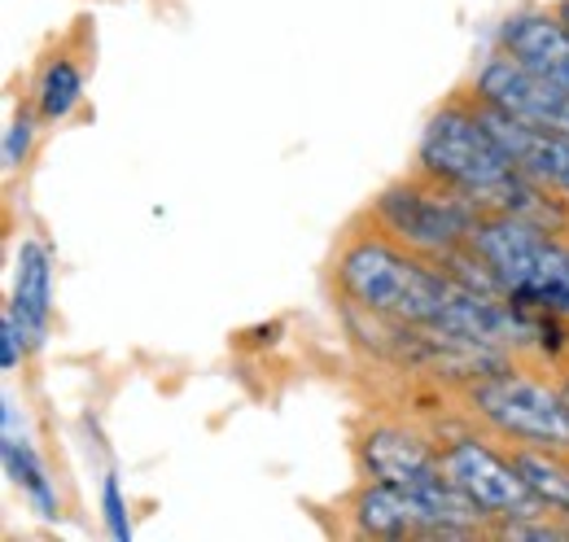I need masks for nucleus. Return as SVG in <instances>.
I'll list each match as a JSON object with an SVG mask.
<instances>
[{
    "label": "nucleus",
    "instance_id": "obj_3",
    "mask_svg": "<svg viewBox=\"0 0 569 542\" xmlns=\"http://www.w3.org/2000/svg\"><path fill=\"white\" fill-rule=\"evenodd\" d=\"M482 214H487V205L473 193L438 180L421 162L412 175H403L372 202L377 228L386 237H395L399 245L426 254L429 263H442L447 254L465 250L473 241V228L482 223Z\"/></svg>",
    "mask_w": 569,
    "mask_h": 542
},
{
    "label": "nucleus",
    "instance_id": "obj_18",
    "mask_svg": "<svg viewBox=\"0 0 569 542\" xmlns=\"http://www.w3.org/2000/svg\"><path fill=\"white\" fill-rule=\"evenodd\" d=\"M552 13H557V18H561V27H566V31H569V0H561V4H557V9H552Z\"/></svg>",
    "mask_w": 569,
    "mask_h": 542
},
{
    "label": "nucleus",
    "instance_id": "obj_14",
    "mask_svg": "<svg viewBox=\"0 0 569 542\" xmlns=\"http://www.w3.org/2000/svg\"><path fill=\"white\" fill-rule=\"evenodd\" d=\"M512 460H517L521 476L530 481V490H535L552 512L569 516V464L566 460H561L557 451H539V446H517Z\"/></svg>",
    "mask_w": 569,
    "mask_h": 542
},
{
    "label": "nucleus",
    "instance_id": "obj_17",
    "mask_svg": "<svg viewBox=\"0 0 569 542\" xmlns=\"http://www.w3.org/2000/svg\"><path fill=\"white\" fill-rule=\"evenodd\" d=\"M101 499H106V521H110V534H114V539H132V525H128V508H123V494H119V476H114V473L106 476V490H101Z\"/></svg>",
    "mask_w": 569,
    "mask_h": 542
},
{
    "label": "nucleus",
    "instance_id": "obj_6",
    "mask_svg": "<svg viewBox=\"0 0 569 542\" xmlns=\"http://www.w3.org/2000/svg\"><path fill=\"white\" fill-rule=\"evenodd\" d=\"M469 406L517 446L569 455V403L526 372H487L469 385Z\"/></svg>",
    "mask_w": 569,
    "mask_h": 542
},
{
    "label": "nucleus",
    "instance_id": "obj_13",
    "mask_svg": "<svg viewBox=\"0 0 569 542\" xmlns=\"http://www.w3.org/2000/svg\"><path fill=\"white\" fill-rule=\"evenodd\" d=\"M0 455H4V473L13 476L31 499H36V508H40V516H58V494H53V485H49V473H44V464L36 460V451H31V442L18 433V406L13 399H4V433H0Z\"/></svg>",
    "mask_w": 569,
    "mask_h": 542
},
{
    "label": "nucleus",
    "instance_id": "obj_4",
    "mask_svg": "<svg viewBox=\"0 0 569 542\" xmlns=\"http://www.w3.org/2000/svg\"><path fill=\"white\" fill-rule=\"evenodd\" d=\"M417 162L433 171L438 180L473 193L487 210H499L508 189L517 184V167L508 158V149L487 128V119L478 114L473 97H451L433 119H429Z\"/></svg>",
    "mask_w": 569,
    "mask_h": 542
},
{
    "label": "nucleus",
    "instance_id": "obj_5",
    "mask_svg": "<svg viewBox=\"0 0 569 542\" xmlns=\"http://www.w3.org/2000/svg\"><path fill=\"white\" fill-rule=\"evenodd\" d=\"M359 469L368 481H386V485H399V490H412L429 499L447 521L473 530V534H487V516L478 503H469L451 476L442 469V446H429L426 438L399 429V424H377L363 433L359 442Z\"/></svg>",
    "mask_w": 569,
    "mask_h": 542
},
{
    "label": "nucleus",
    "instance_id": "obj_8",
    "mask_svg": "<svg viewBox=\"0 0 569 542\" xmlns=\"http://www.w3.org/2000/svg\"><path fill=\"white\" fill-rule=\"evenodd\" d=\"M347 508L359 539H478L473 530L447 521L429 499L386 481H363Z\"/></svg>",
    "mask_w": 569,
    "mask_h": 542
},
{
    "label": "nucleus",
    "instance_id": "obj_10",
    "mask_svg": "<svg viewBox=\"0 0 569 542\" xmlns=\"http://www.w3.org/2000/svg\"><path fill=\"white\" fill-rule=\"evenodd\" d=\"M473 106H478V114L487 119V128L496 132L499 144L508 149L512 167H517L521 175H530L539 189L561 193V198L569 202V136L526 128V123L499 114L496 106H487L482 97H473Z\"/></svg>",
    "mask_w": 569,
    "mask_h": 542
},
{
    "label": "nucleus",
    "instance_id": "obj_9",
    "mask_svg": "<svg viewBox=\"0 0 569 542\" xmlns=\"http://www.w3.org/2000/svg\"><path fill=\"white\" fill-rule=\"evenodd\" d=\"M478 97L487 106H496L499 114L539 128V132L569 136V92L557 88L552 79L535 74L530 67H521L512 53L491 58L482 74H478Z\"/></svg>",
    "mask_w": 569,
    "mask_h": 542
},
{
    "label": "nucleus",
    "instance_id": "obj_7",
    "mask_svg": "<svg viewBox=\"0 0 569 542\" xmlns=\"http://www.w3.org/2000/svg\"><path fill=\"white\" fill-rule=\"evenodd\" d=\"M442 469L451 476V485L482 508L487 521H517V516H539L548 512V503L530 490V481L521 476L512 455H499L478 438H460L451 446H442Z\"/></svg>",
    "mask_w": 569,
    "mask_h": 542
},
{
    "label": "nucleus",
    "instance_id": "obj_16",
    "mask_svg": "<svg viewBox=\"0 0 569 542\" xmlns=\"http://www.w3.org/2000/svg\"><path fill=\"white\" fill-rule=\"evenodd\" d=\"M31 136H36V119H31V110H22V114L9 123V132H4V171H18V167L27 162Z\"/></svg>",
    "mask_w": 569,
    "mask_h": 542
},
{
    "label": "nucleus",
    "instance_id": "obj_2",
    "mask_svg": "<svg viewBox=\"0 0 569 542\" xmlns=\"http://www.w3.org/2000/svg\"><path fill=\"white\" fill-rule=\"evenodd\" d=\"M469 245L491 268L503 298L569 320V250L552 241L535 219L487 210Z\"/></svg>",
    "mask_w": 569,
    "mask_h": 542
},
{
    "label": "nucleus",
    "instance_id": "obj_12",
    "mask_svg": "<svg viewBox=\"0 0 569 542\" xmlns=\"http://www.w3.org/2000/svg\"><path fill=\"white\" fill-rule=\"evenodd\" d=\"M4 315L18 324L27 350H36L44 341V333H49V315H53V263H49V250L40 241H22V250H18L13 302L4 307Z\"/></svg>",
    "mask_w": 569,
    "mask_h": 542
},
{
    "label": "nucleus",
    "instance_id": "obj_15",
    "mask_svg": "<svg viewBox=\"0 0 569 542\" xmlns=\"http://www.w3.org/2000/svg\"><path fill=\"white\" fill-rule=\"evenodd\" d=\"M79 97H83V74H79V67H74L67 53L49 58V67L40 74V88H36L40 119L44 123H62L74 106H79Z\"/></svg>",
    "mask_w": 569,
    "mask_h": 542
},
{
    "label": "nucleus",
    "instance_id": "obj_1",
    "mask_svg": "<svg viewBox=\"0 0 569 542\" xmlns=\"http://www.w3.org/2000/svg\"><path fill=\"white\" fill-rule=\"evenodd\" d=\"M338 284L368 315L412 329H442L456 280L426 254L399 245L395 237H356L338 259Z\"/></svg>",
    "mask_w": 569,
    "mask_h": 542
},
{
    "label": "nucleus",
    "instance_id": "obj_19",
    "mask_svg": "<svg viewBox=\"0 0 569 542\" xmlns=\"http://www.w3.org/2000/svg\"><path fill=\"white\" fill-rule=\"evenodd\" d=\"M561 394H566V403H569V381H566V385H561Z\"/></svg>",
    "mask_w": 569,
    "mask_h": 542
},
{
    "label": "nucleus",
    "instance_id": "obj_11",
    "mask_svg": "<svg viewBox=\"0 0 569 542\" xmlns=\"http://www.w3.org/2000/svg\"><path fill=\"white\" fill-rule=\"evenodd\" d=\"M499 44H503V53H512L521 67H530L535 74L552 79L557 88L569 92V31L561 27L557 13H539V9L512 13V18L499 27Z\"/></svg>",
    "mask_w": 569,
    "mask_h": 542
}]
</instances>
